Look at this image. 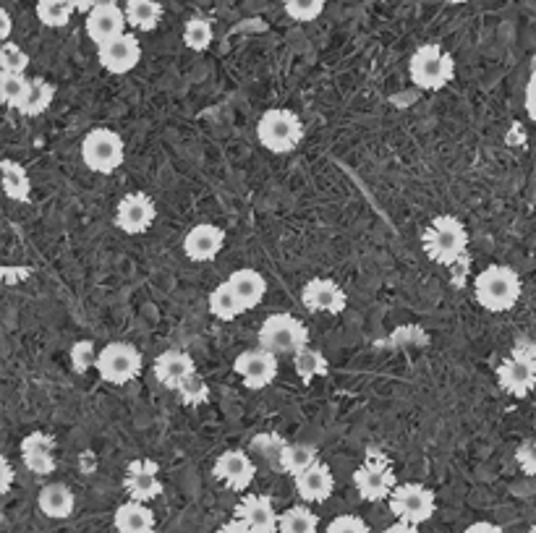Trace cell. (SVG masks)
Listing matches in <instances>:
<instances>
[{
  "mask_svg": "<svg viewBox=\"0 0 536 533\" xmlns=\"http://www.w3.org/2000/svg\"><path fill=\"white\" fill-rule=\"evenodd\" d=\"M497 382L505 392L526 398L536 387V353L516 351L497 366Z\"/></svg>",
  "mask_w": 536,
  "mask_h": 533,
  "instance_id": "cell-11",
  "label": "cell"
},
{
  "mask_svg": "<svg viewBox=\"0 0 536 533\" xmlns=\"http://www.w3.org/2000/svg\"><path fill=\"white\" fill-rule=\"evenodd\" d=\"M408 74L419 89L440 92L455 79V61L440 45H421L408 63Z\"/></svg>",
  "mask_w": 536,
  "mask_h": 533,
  "instance_id": "cell-4",
  "label": "cell"
},
{
  "mask_svg": "<svg viewBox=\"0 0 536 533\" xmlns=\"http://www.w3.org/2000/svg\"><path fill=\"white\" fill-rule=\"evenodd\" d=\"M3 191L11 202L27 204L32 199V178L16 160H3Z\"/></svg>",
  "mask_w": 536,
  "mask_h": 533,
  "instance_id": "cell-26",
  "label": "cell"
},
{
  "mask_svg": "<svg viewBox=\"0 0 536 533\" xmlns=\"http://www.w3.org/2000/svg\"><path fill=\"white\" fill-rule=\"evenodd\" d=\"M82 160L92 173H116L126 160V144L113 129H92L82 142Z\"/></svg>",
  "mask_w": 536,
  "mask_h": 533,
  "instance_id": "cell-7",
  "label": "cell"
},
{
  "mask_svg": "<svg viewBox=\"0 0 536 533\" xmlns=\"http://www.w3.org/2000/svg\"><path fill=\"white\" fill-rule=\"evenodd\" d=\"M293 481H296V492H299V497L304 502H327L330 494L335 492L333 471L322 460H317L312 468L299 473Z\"/></svg>",
  "mask_w": 536,
  "mask_h": 533,
  "instance_id": "cell-22",
  "label": "cell"
},
{
  "mask_svg": "<svg viewBox=\"0 0 536 533\" xmlns=\"http://www.w3.org/2000/svg\"><path fill=\"white\" fill-rule=\"evenodd\" d=\"M97 358H100V353L95 351V343H92V340H79V343H74V348H71V364H74L76 374H84L87 369L97 366Z\"/></svg>",
  "mask_w": 536,
  "mask_h": 533,
  "instance_id": "cell-40",
  "label": "cell"
},
{
  "mask_svg": "<svg viewBox=\"0 0 536 533\" xmlns=\"http://www.w3.org/2000/svg\"><path fill=\"white\" fill-rule=\"evenodd\" d=\"M301 304L314 314H340L348 306V296L335 280L314 277L301 291Z\"/></svg>",
  "mask_w": 536,
  "mask_h": 533,
  "instance_id": "cell-16",
  "label": "cell"
},
{
  "mask_svg": "<svg viewBox=\"0 0 536 533\" xmlns=\"http://www.w3.org/2000/svg\"><path fill=\"white\" fill-rule=\"evenodd\" d=\"M21 460L37 476L55 471V439L45 432H32L21 439Z\"/></svg>",
  "mask_w": 536,
  "mask_h": 533,
  "instance_id": "cell-20",
  "label": "cell"
},
{
  "mask_svg": "<svg viewBox=\"0 0 536 533\" xmlns=\"http://www.w3.org/2000/svg\"><path fill=\"white\" fill-rule=\"evenodd\" d=\"M113 523H116L118 533H155L157 531L155 513L147 507V502H136V500L123 502V505L116 510V515H113Z\"/></svg>",
  "mask_w": 536,
  "mask_h": 533,
  "instance_id": "cell-23",
  "label": "cell"
},
{
  "mask_svg": "<svg viewBox=\"0 0 536 533\" xmlns=\"http://www.w3.org/2000/svg\"><path fill=\"white\" fill-rule=\"evenodd\" d=\"M385 533H419V526H414V523H403V520H398V523H393V526L387 528Z\"/></svg>",
  "mask_w": 536,
  "mask_h": 533,
  "instance_id": "cell-48",
  "label": "cell"
},
{
  "mask_svg": "<svg viewBox=\"0 0 536 533\" xmlns=\"http://www.w3.org/2000/svg\"><path fill=\"white\" fill-rule=\"evenodd\" d=\"M142 353L131 343H108L97 358V372L110 385H126L142 374Z\"/></svg>",
  "mask_w": 536,
  "mask_h": 533,
  "instance_id": "cell-9",
  "label": "cell"
},
{
  "mask_svg": "<svg viewBox=\"0 0 536 533\" xmlns=\"http://www.w3.org/2000/svg\"><path fill=\"white\" fill-rule=\"evenodd\" d=\"M126 11L118 3H108V6H95L87 14V34L92 37L95 45H105V42L116 40L126 32Z\"/></svg>",
  "mask_w": 536,
  "mask_h": 533,
  "instance_id": "cell-18",
  "label": "cell"
},
{
  "mask_svg": "<svg viewBox=\"0 0 536 533\" xmlns=\"http://www.w3.org/2000/svg\"><path fill=\"white\" fill-rule=\"evenodd\" d=\"M317 463V447L304 445V442H288L285 447L283 460H280V471L291 473L293 479L304 473L306 468H312Z\"/></svg>",
  "mask_w": 536,
  "mask_h": 533,
  "instance_id": "cell-31",
  "label": "cell"
},
{
  "mask_svg": "<svg viewBox=\"0 0 536 533\" xmlns=\"http://www.w3.org/2000/svg\"><path fill=\"white\" fill-rule=\"evenodd\" d=\"M215 533H252V531H249L241 520L233 518V520H228V523H223V526H220Z\"/></svg>",
  "mask_w": 536,
  "mask_h": 533,
  "instance_id": "cell-45",
  "label": "cell"
},
{
  "mask_svg": "<svg viewBox=\"0 0 536 533\" xmlns=\"http://www.w3.org/2000/svg\"><path fill=\"white\" fill-rule=\"evenodd\" d=\"M257 139L272 155H288L304 139V123L293 110L272 108L259 118Z\"/></svg>",
  "mask_w": 536,
  "mask_h": 533,
  "instance_id": "cell-3",
  "label": "cell"
},
{
  "mask_svg": "<svg viewBox=\"0 0 536 533\" xmlns=\"http://www.w3.org/2000/svg\"><path fill=\"white\" fill-rule=\"evenodd\" d=\"M309 345V330L301 319H296L288 311H278L262 322L259 327V348L275 353H296L299 348Z\"/></svg>",
  "mask_w": 536,
  "mask_h": 533,
  "instance_id": "cell-6",
  "label": "cell"
},
{
  "mask_svg": "<svg viewBox=\"0 0 536 533\" xmlns=\"http://www.w3.org/2000/svg\"><path fill=\"white\" fill-rule=\"evenodd\" d=\"M319 518L309 510L306 505L288 507L283 515H280V528L278 533H317Z\"/></svg>",
  "mask_w": 536,
  "mask_h": 533,
  "instance_id": "cell-32",
  "label": "cell"
},
{
  "mask_svg": "<svg viewBox=\"0 0 536 533\" xmlns=\"http://www.w3.org/2000/svg\"><path fill=\"white\" fill-rule=\"evenodd\" d=\"M152 372H155V379L160 385L176 392L184 379L197 372V364L186 351H165L155 358Z\"/></svg>",
  "mask_w": 536,
  "mask_h": 533,
  "instance_id": "cell-21",
  "label": "cell"
},
{
  "mask_svg": "<svg viewBox=\"0 0 536 533\" xmlns=\"http://www.w3.org/2000/svg\"><path fill=\"white\" fill-rule=\"evenodd\" d=\"M225 246V230L220 225H194L184 238V254L191 262H212Z\"/></svg>",
  "mask_w": 536,
  "mask_h": 533,
  "instance_id": "cell-19",
  "label": "cell"
},
{
  "mask_svg": "<svg viewBox=\"0 0 536 533\" xmlns=\"http://www.w3.org/2000/svg\"><path fill=\"white\" fill-rule=\"evenodd\" d=\"M254 447H257L259 453L265 455V460L270 463L272 468H278L280 471V460H283V453H285V447H288V442H285L280 434H259L257 439L252 442Z\"/></svg>",
  "mask_w": 536,
  "mask_h": 533,
  "instance_id": "cell-38",
  "label": "cell"
},
{
  "mask_svg": "<svg viewBox=\"0 0 536 533\" xmlns=\"http://www.w3.org/2000/svg\"><path fill=\"white\" fill-rule=\"evenodd\" d=\"M516 460L518 466L523 468V473L536 476V439H529V442H523V445L518 447Z\"/></svg>",
  "mask_w": 536,
  "mask_h": 533,
  "instance_id": "cell-42",
  "label": "cell"
},
{
  "mask_svg": "<svg viewBox=\"0 0 536 533\" xmlns=\"http://www.w3.org/2000/svg\"><path fill=\"white\" fill-rule=\"evenodd\" d=\"M37 3H40V0H37Z\"/></svg>",
  "mask_w": 536,
  "mask_h": 533,
  "instance_id": "cell-53",
  "label": "cell"
},
{
  "mask_svg": "<svg viewBox=\"0 0 536 533\" xmlns=\"http://www.w3.org/2000/svg\"><path fill=\"white\" fill-rule=\"evenodd\" d=\"M0 468H3V484H0V492L8 494L11 492V484H14V468H11V460L8 458L0 460Z\"/></svg>",
  "mask_w": 536,
  "mask_h": 533,
  "instance_id": "cell-43",
  "label": "cell"
},
{
  "mask_svg": "<svg viewBox=\"0 0 536 533\" xmlns=\"http://www.w3.org/2000/svg\"><path fill=\"white\" fill-rule=\"evenodd\" d=\"M76 8L68 3V0H40L37 3V19L50 29L66 27L71 16H74Z\"/></svg>",
  "mask_w": 536,
  "mask_h": 533,
  "instance_id": "cell-33",
  "label": "cell"
},
{
  "mask_svg": "<svg viewBox=\"0 0 536 533\" xmlns=\"http://www.w3.org/2000/svg\"><path fill=\"white\" fill-rule=\"evenodd\" d=\"M236 518L252 533H278L280 515L267 494H249L236 505Z\"/></svg>",
  "mask_w": 536,
  "mask_h": 533,
  "instance_id": "cell-17",
  "label": "cell"
},
{
  "mask_svg": "<svg viewBox=\"0 0 536 533\" xmlns=\"http://www.w3.org/2000/svg\"><path fill=\"white\" fill-rule=\"evenodd\" d=\"M176 392L181 403L191 405V408H194V405H204L210 400V387H207V382H204L199 372H194L189 379H184Z\"/></svg>",
  "mask_w": 536,
  "mask_h": 533,
  "instance_id": "cell-36",
  "label": "cell"
},
{
  "mask_svg": "<svg viewBox=\"0 0 536 533\" xmlns=\"http://www.w3.org/2000/svg\"><path fill=\"white\" fill-rule=\"evenodd\" d=\"M424 254L435 264H455L466 257L469 249V230L453 215H440L421 233Z\"/></svg>",
  "mask_w": 536,
  "mask_h": 533,
  "instance_id": "cell-2",
  "label": "cell"
},
{
  "mask_svg": "<svg viewBox=\"0 0 536 533\" xmlns=\"http://www.w3.org/2000/svg\"><path fill=\"white\" fill-rule=\"evenodd\" d=\"M283 6L293 21H314L325 11V0H283Z\"/></svg>",
  "mask_w": 536,
  "mask_h": 533,
  "instance_id": "cell-39",
  "label": "cell"
},
{
  "mask_svg": "<svg viewBox=\"0 0 536 533\" xmlns=\"http://www.w3.org/2000/svg\"><path fill=\"white\" fill-rule=\"evenodd\" d=\"M29 81L24 74H0V95H3V105L11 110H19L29 92Z\"/></svg>",
  "mask_w": 536,
  "mask_h": 533,
  "instance_id": "cell-35",
  "label": "cell"
},
{
  "mask_svg": "<svg viewBox=\"0 0 536 533\" xmlns=\"http://www.w3.org/2000/svg\"><path fill=\"white\" fill-rule=\"evenodd\" d=\"M523 285L516 270H510L505 264H489L474 280V296L479 306L492 314L510 311L521 301Z\"/></svg>",
  "mask_w": 536,
  "mask_h": 533,
  "instance_id": "cell-1",
  "label": "cell"
},
{
  "mask_svg": "<svg viewBox=\"0 0 536 533\" xmlns=\"http://www.w3.org/2000/svg\"><path fill=\"white\" fill-rule=\"evenodd\" d=\"M0 21H3V27H0V40L8 42L11 40V14H8V11H0Z\"/></svg>",
  "mask_w": 536,
  "mask_h": 533,
  "instance_id": "cell-47",
  "label": "cell"
},
{
  "mask_svg": "<svg viewBox=\"0 0 536 533\" xmlns=\"http://www.w3.org/2000/svg\"><path fill=\"white\" fill-rule=\"evenodd\" d=\"M228 285L236 293L238 304L244 306V311L254 309V306L262 304V298L267 293V280L259 275L252 267H244V270H236L231 277H228Z\"/></svg>",
  "mask_w": 536,
  "mask_h": 533,
  "instance_id": "cell-24",
  "label": "cell"
},
{
  "mask_svg": "<svg viewBox=\"0 0 536 533\" xmlns=\"http://www.w3.org/2000/svg\"><path fill=\"white\" fill-rule=\"evenodd\" d=\"M126 19L134 29L142 32H152L157 29L160 19H163V6L157 0H126Z\"/></svg>",
  "mask_w": 536,
  "mask_h": 533,
  "instance_id": "cell-28",
  "label": "cell"
},
{
  "mask_svg": "<svg viewBox=\"0 0 536 533\" xmlns=\"http://www.w3.org/2000/svg\"><path fill=\"white\" fill-rule=\"evenodd\" d=\"M390 510L398 520L403 523H414V526H421V523H427L432 520L437 510V497L432 489H427L424 484H414V481H408V484H398L395 486V492L390 494Z\"/></svg>",
  "mask_w": 536,
  "mask_h": 533,
  "instance_id": "cell-8",
  "label": "cell"
},
{
  "mask_svg": "<svg viewBox=\"0 0 536 533\" xmlns=\"http://www.w3.org/2000/svg\"><path fill=\"white\" fill-rule=\"evenodd\" d=\"M293 366H296V374H299L304 385L314 382V377H327V372H330L327 356L312 348V345H304V348L293 353Z\"/></svg>",
  "mask_w": 536,
  "mask_h": 533,
  "instance_id": "cell-27",
  "label": "cell"
},
{
  "mask_svg": "<svg viewBox=\"0 0 536 533\" xmlns=\"http://www.w3.org/2000/svg\"><path fill=\"white\" fill-rule=\"evenodd\" d=\"M97 58H100V66L108 74H129L142 61V45H139L134 34L123 32L116 40L97 45Z\"/></svg>",
  "mask_w": 536,
  "mask_h": 533,
  "instance_id": "cell-13",
  "label": "cell"
},
{
  "mask_svg": "<svg viewBox=\"0 0 536 533\" xmlns=\"http://www.w3.org/2000/svg\"><path fill=\"white\" fill-rule=\"evenodd\" d=\"M463 533H505V531L500 526H495V523H489V520H479V523H471Z\"/></svg>",
  "mask_w": 536,
  "mask_h": 533,
  "instance_id": "cell-44",
  "label": "cell"
},
{
  "mask_svg": "<svg viewBox=\"0 0 536 533\" xmlns=\"http://www.w3.org/2000/svg\"><path fill=\"white\" fill-rule=\"evenodd\" d=\"M526 113H529L531 121H536V89L526 87Z\"/></svg>",
  "mask_w": 536,
  "mask_h": 533,
  "instance_id": "cell-46",
  "label": "cell"
},
{
  "mask_svg": "<svg viewBox=\"0 0 536 533\" xmlns=\"http://www.w3.org/2000/svg\"><path fill=\"white\" fill-rule=\"evenodd\" d=\"M108 3H116V0H97V6H108Z\"/></svg>",
  "mask_w": 536,
  "mask_h": 533,
  "instance_id": "cell-51",
  "label": "cell"
},
{
  "mask_svg": "<svg viewBox=\"0 0 536 533\" xmlns=\"http://www.w3.org/2000/svg\"><path fill=\"white\" fill-rule=\"evenodd\" d=\"M212 476L223 486L233 489V492H244V489L252 486L254 476H257V466L244 450H228V453L218 455L215 466H212Z\"/></svg>",
  "mask_w": 536,
  "mask_h": 533,
  "instance_id": "cell-15",
  "label": "cell"
},
{
  "mask_svg": "<svg viewBox=\"0 0 536 533\" xmlns=\"http://www.w3.org/2000/svg\"><path fill=\"white\" fill-rule=\"evenodd\" d=\"M212 40H215V29H212L210 21L202 19V16H194V19L186 21V27H184L186 48L194 50V53H202V50L210 48Z\"/></svg>",
  "mask_w": 536,
  "mask_h": 533,
  "instance_id": "cell-34",
  "label": "cell"
},
{
  "mask_svg": "<svg viewBox=\"0 0 536 533\" xmlns=\"http://www.w3.org/2000/svg\"><path fill=\"white\" fill-rule=\"evenodd\" d=\"M29 68V55L16 42H3L0 48V71L3 74H24Z\"/></svg>",
  "mask_w": 536,
  "mask_h": 533,
  "instance_id": "cell-37",
  "label": "cell"
},
{
  "mask_svg": "<svg viewBox=\"0 0 536 533\" xmlns=\"http://www.w3.org/2000/svg\"><path fill=\"white\" fill-rule=\"evenodd\" d=\"M448 3H469V0H448Z\"/></svg>",
  "mask_w": 536,
  "mask_h": 533,
  "instance_id": "cell-52",
  "label": "cell"
},
{
  "mask_svg": "<svg viewBox=\"0 0 536 533\" xmlns=\"http://www.w3.org/2000/svg\"><path fill=\"white\" fill-rule=\"evenodd\" d=\"M157 217V207L152 202V196H147L144 191H134V194H126L118 202L116 210V225L129 233V236H142L152 228Z\"/></svg>",
  "mask_w": 536,
  "mask_h": 533,
  "instance_id": "cell-12",
  "label": "cell"
},
{
  "mask_svg": "<svg viewBox=\"0 0 536 533\" xmlns=\"http://www.w3.org/2000/svg\"><path fill=\"white\" fill-rule=\"evenodd\" d=\"M123 486L129 492L131 500L136 502H152L163 494V481H160V466L155 460L136 458L126 466V476H123Z\"/></svg>",
  "mask_w": 536,
  "mask_h": 533,
  "instance_id": "cell-14",
  "label": "cell"
},
{
  "mask_svg": "<svg viewBox=\"0 0 536 533\" xmlns=\"http://www.w3.org/2000/svg\"><path fill=\"white\" fill-rule=\"evenodd\" d=\"M325 533H369V526L356 515H338L335 520H330Z\"/></svg>",
  "mask_w": 536,
  "mask_h": 533,
  "instance_id": "cell-41",
  "label": "cell"
},
{
  "mask_svg": "<svg viewBox=\"0 0 536 533\" xmlns=\"http://www.w3.org/2000/svg\"><path fill=\"white\" fill-rule=\"evenodd\" d=\"M233 372L241 377V382L249 390H265L278 377V356L265 351V348L238 353L236 361H233Z\"/></svg>",
  "mask_w": 536,
  "mask_h": 533,
  "instance_id": "cell-10",
  "label": "cell"
},
{
  "mask_svg": "<svg viewBox=\"0 0 536 533\" xmlns=\"http://www.w3.org/2000/svg\"><path fill=\"white\" fill-rule=\"evenodd\" d=\"M353 484L359 489L361 500L367 502H382L390 500V494L398 486V476H395L393 460L387 458L380 450H369L364 463L353 473Z\"/></svg>",
  "mask_w": 536,
  "mask_h": 533,
  "instance_id": "cell-5",
  "label": "cell"
},
{
  "mask_svg": "<svg viewBox=\"0 0 536 533\" xmlns=\"http://www.w3.org/2000/svg\"><path fill=\"white\" fill-rule=\"evenodd\" d=\"M526 87H534L536 89V68H534V74H531V79H529V84H526Z\"/></svg>",
  "mask_w": 536,
  "mask_h": 533,
  "instance_id": "cell-50",
  "label": "cell"
},
{
  "mask_svg": "<svg viewBox=\"0 0 536 533\" xmlns=\"http://www.w3.org/2000/svg\"><path fill=\"white\" fill-rule=\"evenodd\" d=\"M37 505H40L42 515H48V518L53 520H66L71 518V513H74L76 497L66 484H58V481H55V484L42 486L40 497H37Z\"/></svg>",
  "mask_w": 536,
  "mask_h": 533,
  "instance_id": "cell-25",
  "label": "cell"
},
{
  "mask_svg": "<svg viewBox=\"0 0 536 533\" xmlns=\"http://www.w3.org/2000/svg\"><path fill=\"white\" fill-rule=\"evenodd\" d=\"M210 314L215 319H220V322H233V319L244 314V306L238 304L236 293H233V288L228 285V280L220 283L218 288L210 293Z\"/></svg>",
  "mask_w": 536,
  "mask_h": 533,
  "instance_id": "cell-30",
  "label": "cell"
},
{
  "mask_svg": "<svg viewBox=\"0 0 536 533\" xmlns=\"http://www.w3.org/2000/svg\"><path fill=\"white\" fill-rule=\"evenodd\" d=\"M55 100V87L45 79H32L29 81V92L24 97V102L19 105V113L27 115V118H37L45 110L53 105Z\"/></svg>",
  "mask_w": 536,
  "mask_h": 533,
  "instance_id": "cell-29",
  "label": "cell"
},
{
  "mask_svg": "<svg viewBox=\"0 0 536 533\" xmlns=\"http://www.w3.org/2000/svg\"><path fill=\"white\" fill-rule=\"evenodd\" d=\"M68 3H71L76 11H82V14H89V11L97 6V0H68Z\"/></svg>",
  "mask_w": 536,
  "mask_h": 533,
  "instance_id": "cell-49",
  "label": "cell"
},
{
  "mask_svg": "<svg viewBox=\"0 0 536 533\" xmlns=\"http://www.w3.org/2000/svg\"><path fill=\"white\" fill-rule=\"evenodd\" d=\"M534 353H536V351H534Z\"/></svg>",
  "mask_w": 536,
  "mask_h": 533,
  "instance_id": "cell-54",
  "label": "cell"
}]
</instances>
